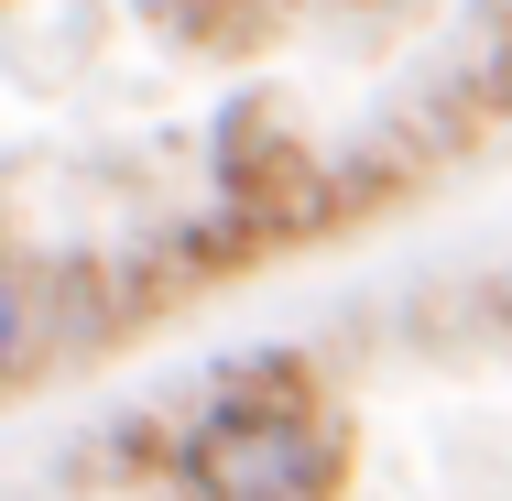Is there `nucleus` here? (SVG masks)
Segmentation results:
<instances>
[{
    "instance_id": "nucleus-3",
    "label": "nucleus",
    "mask_w": 512,
    "mask_h": 501,
    "mask_svg": "<svg viewBox=\"0 0 512 501\" xmlns=\"http://www.w3.org/2000/svg\"><path fill=\"white\" fill-rule=\"evenodd\" d=\"M502 316H512V295H502Z\"/></svg>"
},
{
    "instance_id": "nucleus-2",
    "label": "nucleus",
    "mask_w": 512,
    "mask_h": 501,
    "mask_svg": "<svg viewBox=\"0 0 512 501\" xmlns=\"http://www.w3.org/2000/svg\"><path fill=\"white\" fill-rule=\"evenodd\" d=\"M22 338H33V305H22V273H0V382H11Z\"/></svg>"
},
{
    "instance_id": "nucleus-1",
    "label": "nucleus",
    "mask_w": 512,
    "mask_h": 501,
    "mask_svg": "<svg viewBox=\"0 0 512 501\" xmlns=\"http://www.w3.org/2000/svg\"><path fill=\"white\" fill-rule=\"evenodd\" d=\"M175 501H349V403L295 349L218 371L175 425Z\"/></svg>"
}]
</instances>
